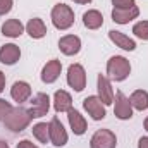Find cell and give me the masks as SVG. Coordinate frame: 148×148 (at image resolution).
Returning a JSON list of instances; mask_svg holds the SVG:
<instances>
[{
	"instance_id": "obj_1",
	"label": "cell",
	"mask_w": 148,
	"mask_h": 148,
	"mask_svg": "<svg viewBox=\"0 0 148 148\" xmlns=\"http://www.w3.org/2000/svg\"><path fill=\"white\" fill-rule=\"evenodd\" d=\"M31 119L33 117H31L29 110H26L23 107H14L12 110L7 114V117L3 119V124H5L7 129H10L14 133H21V131H24L29 126Z\"/></svg>"
},
{
	"instance_id": "obj_2",
	"label": "cell",
	"mask_w": 148,
	"mask_h": 148,
	"mask_svg": "<svg viewBox=\"0 0 148 148\" xmlns=\"http://www.w3.org/2000/svg\"><path fill=\"white\" fill-rule=\"evenodd\" d=\"M131 73V64L126 57L114 55L107 62V74L112 81H124Z\"/></svg>"
},
{
	"instance_id": "obj_3",
	"label": "cell",
	"mask_w": 148,
	"mask_h": 148,
	"mask_svg": "<svg viewBox=\"0 0 148 148\" xmlns=\"http://www.w3.org/2000/svg\"><path fill=\"white\" fill-rule=\"evenodd\" d=\"M52 23L57 29H69L74 24V10L66 3H57L52 9Z\"/></svg>"
},
{
	"instance_id": "obj_4",
	"label": "cell",
	"mask_w": 148,
	"mask_h": 148,
	"mask_svg": "<svg viewBox=\"0 0 148 148\" xmlns=\"http://www.w3.org/2000/svg\"><path fill=\"white\" fill-rule=\"evenodd\" d=\"M67 83L76 91H83L86 86V73L81 64H73L67 69Z\"/></svg>"
},
{
	"instance_id": "obj_5",
	"label": "cell",
	"mask_w": 148,
	"mask_h": 148,
	"mask_svg": "<svg viewBox=\"0 0 148 148\" xmlns=\"http://www.w3.org/2000/svg\"><path fill=\"white\" fill-rule=\"evenodd\" d=\"M114 102H115L114 114H115L117 119H121V121H127V119L133 117V105H131L129 98H127L122 91H117V93H115Z\"/></svg>"
},
{
	"instance_id": "obj_6",
	"label": "cell",
	"mask_w": 148,
	"mask_h": 148,
	"mask_svg": "<svg viewBox=\"0 0 148 148\" xmlns=\"http://www.w3.org/2000/svg\"><path fill=\"white\" fill-rule=\"evenodd\" d=\"M117 145V138L110 129H98L90 141L91 148H115Z\"/></svg>"
},
{
	"instance_id": "obj_7",
	"label": "cell",
	"mask_w": 148,
	"mask_h": 148,
	"mask_svg": "<svg viewBox=\"0 0 148 148\" xmlns=\"http://www.w3.org/2000/svg\"><path fill=\"white\" fill-rule=\"evenodd\" d=\"M48 133H50V141L55 147H64L67 143V133L62 126V122L59 121V117H53L48 122Z\"/></svg>"
},
{
	"instance_id": "obj_8",
	"label": "cell",
	"mask_w": 148,
	"mask_h": 148,
	"mask_svg": "<svg viewBox=\"0 0 148 148\" xmlns=\"http://www.w3.org/2000/svg\"><path fill=\"white\" fill-rule=\"evenodd\" d=\"M83 107L84 110L91 115L93 121H102L107 114H105V105L102 103V100L98 97H86L83 100Z\"/></svg>"
},
{
	"instance_id": "obj_9",
	"label": "cell",
	"mask_w": 148,
	"mask_h": 148,
	"mask_svg": "<svg viewBox=\"0 0 148 148\" xmlns=\"http://www.w3.org/2000/svg\"><path fill=\"white\" fill-rule=\"evenodd\" d=\"M48 109H50V98L47 93H36L35 98L31 100V107H29V114L31 117H43L48 114Z\"/></svg>"
},
{
	"instance_id": "obj_10",
	"label": "cell",
	"mask_w": 148,
	"mask_h": 148,
	"mask_svg": "<svg viewBox=\"0 0 148 148\" xmlns=\"http://www.w3.org/2000/svg\"><path fill=\"white\" fill-rule=\"evenodd\" d=\"M59 48L64 55H76L81 50V40L76 35H66L59 40Z\"/></svg>"
},
{
	"instance_id": "obj_11",
	"label": "cell",
	"mask_w": 148,
	"mask_h": 148,
	"mask_svg": "<svg viewBox=\"0 0 148 148\" xmlns=\"http://www.w3.org/2000/svg\"><path fill=\"white\" fill-rule=\"evenodd\" d=\"M60 71H62V64H60V60H57V59L48 60V62L45 64L43 71H41V81L47 83V84L57 81V77L60 76Z\"/></svg>"
},
{
	"instance_id": "obj_12",
	"label": "cell",
	"mask_w": 148,
	"mask_h": 148,
	"mask_svg": "<svg viewBox=\"0 0 148 148\" xmlns=\"http://www.w3.org/2000/svg\"><path fill=\"white\" fill-rule=\"evenodd\" d=\"M98 98L102 100L103 105L114 103V91H112L110 81L103 74H98Z\"/></svg>"
},
{
	"instance_id": "obj_13",
	"label": "cell",
	"mask_w": 148,
	"mask_h": 148,
	"mask_svg": "<svg viewBox=\"0 0 148 148\" xmlns=\"http://www.w3.org/2000/svg\"><path fill=\"white\" fill-rule=\"evenodd\" d=\"M21 57V50L17 45L14 43H5L2 48H0V62L2 64H7V66H12L19 60Z\"/></svg>"
},
{
	"instance_id": "obj_14",
	"label": "cell",
	"mask_w": 148,
	"mask_h": 148,
	"mask_svg": "<svg viewBox=\"0 0 148 148\" xmlns=\"http://www.w3.org/2000/svg\"><path fill=\"white\" fill-rule=\"evenodd\" d=\"M140 16V9L134 5L131 9H114L112 10V19L117 24H127L129 21L136 19Z\"/></svg>"
},
{
	"instance_id": "obj_15",
	"label": "cell",
	"mask_w": 148,
	"mask_h": 148,
	"mask_svg": "<svg viewBox=\"0 0 148 148\" xmlns=\"http://www.w3.org/2000/svg\"><path fill=\"white\" fill-rule=\"evenodd\" d=\"M10 97L17 103H23V102L29 100V97H31V86L26 81H16L12 84V88H10Z\"/></svg>"
},
{
	"instance_id": "obj_16",
	"label": "cell",
	"mask_w": 148,
	"mask_h": 148,
	"mask_svg": "<svg viewBox=\"0 0 148 148\" xmlns=\"http://www.w3.org/2000/svg\"><path fill=\"white\" fill-rule=\"evenodd\" d=\"M109 38L112 40V43H115V47H119V48H122V50L133 52V50L136 48L134 40H131L129 36H126V35H124V33H121V31L110 29V31H109Z\"/></svg>"
},
{
	"instance_id": "obj_17",
	"label": "cell",
	"mask_w": 148,
	"mask_h": 148,
	"mask_svg": "<svg viewBox=\"0 0 148 148\" xmlns=\"http://www.w3.org/2000/svg\"><path fill=\"white\" fill-rule=\"evenodd\" d=\"M53 109L55 112H69L73 109V98L67 91L59 90L53 95Z\"/></svg>"
},
{
	"instance_id": "obj_18",
	"label": "cell",
	"mask_w": 148,
	"mask_h": 148,
	"mask_svg": "<svg viewBox=\"0 0 148 148\" xmlns=\"http://www.w3.org/2000/svg\"><path fill=\"white\" fill-rule=\"evenodd\" d=\"M67 117H69V126H71L74 134L81 136V134L86 133V121H84V117L76 110V109H71Z\"/></svg>"
},
{
	"instance_id": "obj_19",
	"label": "cell",
	"mask_w": 148,
	"mask_h": 148,
	"mask_svg": "<svg viewBox=\"0 0 148 148\" xmlns=\"http://www.w3.org/2000/svg\"><path fill=\"white\" fill-rule=\"evenodd\" d=\"M24 31V26L19 19H7L3 24H2V35L9 38H17L23 35Z\"/></svg>"
},
{
	"instance_id": "obj_20",
	"label": "cell",
	"mask_w": 148,
	"mask_h": 148,
	"mask_svg": "<svg viewBox=\"0 0 148 148\" xmlns=\"http://www.w3.org/2000/svg\"><path fill=\"white\" fill-rule=\"evenodd\" d=\"M26 31H28V35L31 38L40 40V38H43L47 35V26H45V23H43L40 17H33V19H29V23L26 24Z\"/></svg>"
},
{
	"instance_id": "obj_21",
	"label": "cell",
	"mask_w": 148,
	"mask_h": 148,
	"mask_svg": "<svg viewBox=\"0 0 148 148\" xmlns=\"http://www.w3.org/2000/svg\"><path fill=\"white\" fill-rule=\"evenodd\" d=\"M83 23H84V26H86L88 29H98V28L103 24V16H102L98 10L91 9V10L84 12V16H83Z\"/></svg>"
},
{
	"instance_id": "obj_22",
	"label": "cell",
	"mask_w": 148,
	"mask_h": 148,
	"mask_svg": "<svg viewBox=\"0 0 148 148\" xmlns=\"http://www.w3.org/2000/svg\"><path fill=\"white\" fill-rule=\"evenodd\" d=\"M129 102L131 105L136 109V110H147L148 109V91L145 90H136L131 97H129Z\"/></svg>"
},
{
	"instance_id": "obj_23",
	"label": "cell",
	"mask_w": 148,
	"mask_h": 148,
	"mask_svg": "<svg viewBox=\"0 0 148 148\" xmlns=\"http://www.w3.org/2000/svg\"><path fill=\"white\" fill-rule=\"evenodd\" d=\"M33 136L36 138L40 143H48V140H50L48 124L47 122H38L36 126H33Z\"/></svg>"
},
{
	"instance_id": "obj_24",
	"label": "cell",
	"mask_w": 148,
	"mask_h": 148,
	"mask_svg": "<svg viewBox=\"0 0 148 148\" xmlns=\"http://www.w3.org/2000/svg\"><path fill=\"white\" fill-rule=\"evenodd\" d=\"M133 33L140 40H148V21H140L134 24L133 28Z\"/></svg>"
},
{
	"instance_id": "obj_25",
	"label": "cell",
	"mask_w": 148,
	"mask_h": 148,
	"mask_svg": "<svg viewBox=\"0 0 148 148\" xmlns=\"http://www.w3.org/2000/svg\"><path fill=\"white\" fill-rule=\"evenodd\" d=\"M114 9H131L134 7V0H112Z\"/></svg>"
},
{
	"instance_id": "obj_26",
	"label": "cell",
	"mask_w": 148,
	"mask_h": 148,
	"mask_svg": "<svg viewBox=\"0 0 148 148\" xmlns=\"http://www.w3.org/2000/svg\"><path fill=\"white\" fill-rule=\"evenodd\" d=\"M12 109H14V107H12L9 102H5V100L0 98V121H3V119L7 117V114L12 110Z\"/></svg>"
},
{
	"instance_id": "obj_27",
	"label": "cell",
	"mask_w": 148,
	"mask_h": 148,
	"mask_svg": "<svg viewBox=\"0 0 148 148\" xmlns=\"http://www.w3.org/2000/svg\"><path fill=\"white\" fill-rule=\"evenodd\" d=\"M14 0H0V16H5L7 12H10Z\"/></svg>"
},
{
	"instance_id": "obj_28",
	"label": "cell",
	"mask_w": 148,
	"mask_h": 148,
	"mask_svg": "<svg viewBox=\"0 0 148 148\" xmlns=\"http://www.w3.org/2000/svg\"><path fill=\"white\" fill-rule=\"evenodd\" d=\"M17 148H38V147L36 145H33L29 140H23V141L17 143Z\"/></svg>"
},
{
	"instance_id": "obj_29",
	"label": "cell",
	"mask_w": 148,
	"mask_h": 148,
	"mask_svg": "<svg viewBox=\"0 0 148 148\" xmlns=\"http://www.w3.org/2000/svg\"><path fill=\"white\" fill-rule=\"evenodd\" d=\"M138 148H148V136L140 138V141H138Z\"/></svg>"
},
{
	"instance_id": "obj_30",
	"label": "cell",
	"mask_w": 148,
	"mask_h": 148,
	"mask_svg": "<svg viewBox=\"0 0 148 148\" xmlns=\"http://www.w3.org/2000/svg\"><path fill=\"white\" fill-rule=\"evenodd\" d=\"M3 88H5V74L0 71V93L3 91Z\"/></svg>"
},
{
	"instance_id": "obj_31",
	"label": "cell",
	"mask_w": 148,
	"mask_h": 148,
	"mask_svg": "<svg viewBox=\"0 0 148 148\" xmlns=\"http://www.w3.org/2000/svg\"><path fill=\"white\" fill-rule=\"evenodd\" d=\"M74 2H76V3H90L91 0H74Z\"/></svg>"
},
{
	"instance_id": "obj_32",
	"label": "cell",
	"mask_w": 148,
	"mask_h": 148,
	"mask_svg": "<svg viewBox=\"0 0 148 148\" xmlns=\"http://www.w3.org/2000/svg\"><path fill=\"white\" fill-rule=\"evenodd\" d=\"M0 148H9V145L5 141H0Z\"/></svg>"
},
{
	"instance_id": "obj_33",
	"label": "cell",
	"mask_w": 148,
	"mask_h": 148,
	"mask_svg": "<svg viewBox=\"0 0 148 148\" xmlns=\"http://www.w3.org/2000/svg\"><path fill=\"white\" fill-rule=\"evenodd\" d=\"M145 129H147V131H148V117H147V119H145Z\"/></svg>"
}]
</instances>
